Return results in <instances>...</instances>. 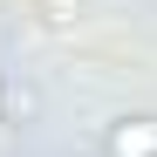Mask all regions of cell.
Masks as SVG:
<instances>
[{
  "mask_svg": "<svg viewBox=\"0 0 157 157\" xmlns=\"http://www.w3.org/2000/svg\"><path fill=\"white\" fill-rule=\"evenodd\" d=\"M102 157H157V116H116L102 137Z\"/></svg>",
  "mask_w": 157,
  "mask_h": 157,
  "instance_id": "obj_1",
  "label": "cell"
}]
</instances>
